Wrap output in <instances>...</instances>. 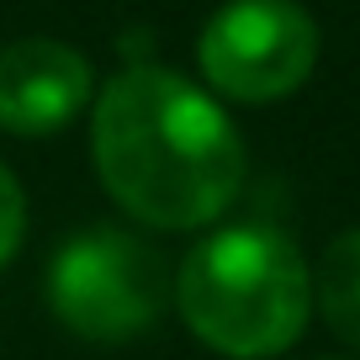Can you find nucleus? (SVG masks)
I'll return each mask as SVG.
<instances>
[{"mask_svg": "<svg viewBox=\"0 0 360 360\" xmlns=\"http://www.w3.org/2000/svg\"><path fill=\"white\" fill-rule=\"evenodd\" d=\"M22 233H27V196H22V186H16V175L0 165V270L16 259Z\"/></svg>", "mask_w": 360, "mask_h": 360, "instance_id": "0eeeda50", "label": "nucleus"}, {"mask_svg": "<svg viewBox=\"0 0 360 360\" xmlns=\"http://www.w3.org/2000/svg\"><path fill=\"white\" fill-rule=\"evenodd\" d=\"M313 307L349 349H360V228H345L313 270Z\"/></svg>", "mask_w": 360, "mask_h": 360, "instance_id": "423d86ee", "label": "nucleus"}, {"mask_svg": "<svg viewBox=\"0 0 360 360\" xmlns=\"http://www.w3.org/2000/svg\"><path fill=\"white\" fill-rule=\"evenodd\" d=\"M90 101V64L69 43L22 37L0 48V127L16 138H48Z\"/></svg>", "mask_w": 360, "mask_h": 360, "instance_id": "39448f33", "label": "nucleus"}, {"mask_svg": "<svg viewBox=\"0 0 360 360\" xmlns=\"http://www.w3.org/2000/svg\"><path fill=\"white\" fill-rule=\"evenodd\" d=\"M196 64L228 101H286L318 64V22L297 0H228L196 37Z\"/></svg>", "mask_w": 360, "mask_h": 360, "instance_id": "20e7f679", "label": "nucleus"}, {"mask_svg": "<svg viewBox=\"0 0 360 360\" xmlns=\"http://www.w3.org/2000/svg\"><path fill=\"white\" fill-rule=\"evenodd\" d=\"M175 307L207 349L228 360H270L302 339L313 270L270 223H228L186 255Z\"/></svg>", "mask_w": 360, "mask_h": 360, "instance_id": "f03ea898", "label": "nucleus"}, {"mask_svg": "<svg viewBox=\"0 0 360 360\" xmlns=\"http://www.w3.org/2000/svg\"><path fill=\"white\" fill-rule=\"evenodd\" d=\"M90 154L127 217L165 233L207 228L244 191L233 117L175 69L133 64L96 96Z\"/></svg>", "mask_w": 360, "mask_h": 360, "instance_id": "f257e3e1", "label": "nucleus"}, {"mask_svg": "<svg viewBox=\"0 0 360 360\" xmlns=\"http://www.w3.org/2000/svg\"><path fill=\"white\" fill-rule=\"evenodd\" d=\"M48 307L90 345H122L165 313V270L148 244L117 228L75 233L48 265Z\"/></svg>", "mask_w": 360, "mask_h": 360, "instance_id": "7ed1b4c3", "label": "nucleus"}]
</instances>
